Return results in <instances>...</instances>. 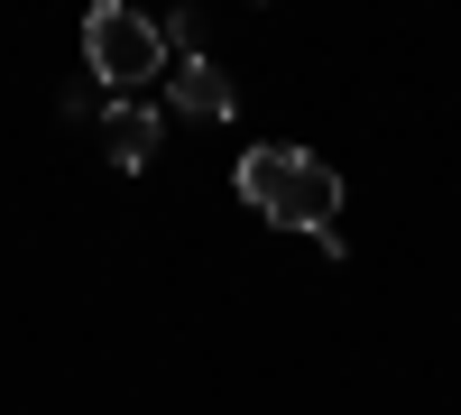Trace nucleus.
<instances>
[{
  "label": "nucleus",
  "mask_w": 461,
  "mask_h": 415,
  "mask_svg": "<svg viewBox=\"0 0 461 415\" xmlns=\"http://www.w3.org/2000/svg\"><path fill=\"white\" fill-rule=\"evenodd\" d=\"M230 185H240V203L267 212L277 231H323V221H341V176L314 148H240Z\"/></svg>",
  "instance_id": "nucleus-1"
},
{
  "label": "nucleus",
  "mask_w": 461,
  "mask_h": 415,
  "mask_svg": "<svg viewBox=\"0 0 461 415\" xmlns=\"http://www.w3.org/2000/svg\"><path fill=\"white\" fill-rule=\"evenodd\" d=\"M84 65L102 93H139L148 74H167V37L148 10H130V0H93L84 10Z\"/></svg>",
  "instance_id": "nucleus-2"
},
{
  "label": "nucleus",
  "mask_w": 461,
  "mask_h": 415,
  "mask_svg": "<svg viewBox=\"0 0 461 415\" xmlns=\"http://www.w3.org/2000/svg\"><path fill=\"white\" fill-rule=\"evenodd\" d=\"M167 111H176V121H230L240 93H230V74L212 56H176L167 65Z\"/></svg>",
  "instance_id": "nucleus-3"
},
{
  "label": "nucleus",
  "mask_w": 461,
  "mask_h": 415,
  "mask_svg": "<svg viewBox=\"0 0 461 415\" xmlns=\"http://www.w3.org/2000/svg\"><path fill=\"white\" fill-rule=\"evenodd\" d=\"M93 139H102V158L121 167V176H139L148 158H158V139H167V111H148V102H111L102 121H93Z\"/></svg>",
  "instance_id": "nucleus-4"
},
{
  "label": "nucleus",
  "mask_w": 461,
  "mask_h": 415,
  "mask_svg": "<svg viewBox=\"0 0 461 415\" xmlns=\"http://www.w3.org/2000/svg\"><path fill=\"white\" fill-rule=\"evenodd\" d=\"M167 56H203V10H167Z\"/></svg>",
  "instance_id": "nucleus-5"
}]
</instances>
